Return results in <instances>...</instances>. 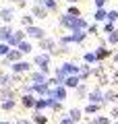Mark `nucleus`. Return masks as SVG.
I'll use <instances>...</instances> for the list:
<instances>
[{
  "label": "nucleus",
  "instance_id": "4be33fe9",
  "mask_svg": "<svg viewBox=\"0 0 118 124\" xmlns=\"http://www.w3.org/2000/svg\"><path fill=\"white\" fill-rule=\"evenodd\" d=\"M79 77L83 79V83H87L89 79H93V66H91V64L81 62V72H79Z\"/></svg>",
  "mask_w": 118,
  "mask_h": 124
},
{
  "label": "nucleus",
  "instance_id": "052dcab7",
  "mask_svg": "<svg viewBox=\"0 0 118 124\" xmlns=\"http://www.w3.org/2000/svg\"><path fill=\"white\" fill-rule=\"evenodd\" d=\"M112 124H118V120H114V122H112Z\"/></svg>",
  "mask_w": 118,
  "mask_h": 124
},
{
  "label": "nucleus",
  "instance_id": "f704fd0d",
  "mask_svg": "<svg viewBox=\"0 0 118 124\" xmlns=\"http://www.w3.org/2000/svg\"><path fill=\"white\" fill-rule=\"evenodd\" d=\"M106 72H108V70H106L104 62H100V64H95V66H93V79H95V81H97V79H101Z\"/></svg>",
  "mask_w": 118,
  "mask_h": 124
},
{
  "label": "nucleus",
  "instance_id": "9d476101",
  "mask_svg": "<svg viewBox=\"0 0 118 124\" xmlns=\"http://www.w3.org/2000/svg\"><path fill=\"white\" fill-rule=\"evenodd\" d=\"M68 91L70 89L64 87V85H56V87L50 89V97L58 99V101H66V99H68Z\"/></svg>",
  "mask_w": 118,
  "mask_h": 124
},
{
  "label": "nucleus",
  "instance_id": "bb28decb",
  "mask_svg": "<svg viewBox=\"0 0 118 124\" xmlns=\"http://www.w3.org/2000/svg\"><path fill=\"white\" fill-rule=\"evenodd\" d=\"M93 21L95 23H106L108 21V8H95L93 10Z\"/></svg>",
  "mask_w": 118,
  "mask_h": 124
},
{
  "label": "nucleus",
  "instance_id": "49530a36",
  "mask_svg": "<svg viewBox=\"0 0 118 124\" xmlns=\"http://www.w3.org/2000/svg\"><path fill=\"white\" fill-rule=\"evenodd\" d=\"M58 124H75V122L70 120V116H68V114H62L60 118H58Z\"/></svg>",
  "mask_w": 118,
  "mask_h": 124
},
{
  "label": "nucleus",
  "instance_id": "39448f33",
  "mask_svg": "<svg viewBox=\"0 0 118 124\" xmlns=\"http://www.w3.org/2000/svg\"><path fill=\"white\" fill-rule=\"evenodd\" d=\"M23 29L27 31V37H29L31 41H42V39H46L48 37V31H46V27H42V25H29V27H23Z\"/></svg>",
  "mask_w": 118,
  "mask_h": 124
},
{
  "label": "nucleus",
  "instance_id": "4d7b16f0",
  "mask_svg": "<svg viewBox=\"0 0 118 124\" xmlns=\"http://www.w3.org/2000/svg\"><path fill=\"white\" fill-rule=\"evenodd\" d=\"M87 124H97V118H95V116H93V118H89V120H87Z\"/></svg>",
  "mask_w": 118,
  "mask_h": 124
},
{
  "label": "nucleus",
  "instance_id": "8fccbe9b",
  "mask_svg": "<svg viewBox=\"0 0 118 124\" xmlns=\"http://www.w3.org/2000/svg\"><path fill=\"white\" fill-rule=\"evenodd\" d=\"M108 2H110V0H93V6H95V8H106Z\"/></svg>",
  "mask_w": 118,
  "mask_h": 124
},
{
  "label": "nucleus",
  "instance_id": "de8ad7c7",
  "mask_svg": "<svg viewBox=\"0 0 118 124\" xmlns=\"http://www.w3.org/2000/svg\"><path fill=\"white\" fill-rule=\"evenodd\" d=\"M110 77H112V85L118 87V68H112V70H110Z\"/></svg>",
  "mask_w": 118,
  "mask_h": 124
},
{
  "label": "nucleus",
  "instance_id": "f3484780",
  "mask_svg": "<svg viewBox=\"0 0 118 124\" xmlns=\"http://www.w3.org/2000/svg\"><path fill=\"white\" fill-rule=\"evenodd\" d=\"M15 33V27L13 25H4V23H0V41H6L8 44L10 37Z\"/></svg>",
  "mask_w": 118,
  "mask_h": 124
},
{
  "label": "nucleus",
  "instance_id": "423d86ee",
  "mask_svg": "<svg viewBox=\"0 0 118 124\" xmlns=\"http://www.w3.org/2000/svg\"><path fill=\"white\" fill-rule=\"evenodd\" d=\"M33 68H35L33 62H29L27 58H23V60L13 62V64H10V72H15V75H29Z\"/></svg>",
  "mask_w": 118,
  "mask_h": 124
},
{
  "label": "nucleus",
  "instance_id": "aec40b11",
  "mask_svg": "<svg viewBox=\"0 0 118 124\" xmlns=\"http://www.w3.org/2000/svg\"><path fill=\"white\" fill-rule=\"evenodd\" d=\"M50 85L48 83H33V93L37 95V97H48L50 95Z\"/></svg>",
  "mask_w": 118,
  "mask_h": 124
},
{
  "label": "nucleus",
  "instance_id": "412c9836",
  "mask_svg": "<svg viewBox=\"0 0 118 124\" xmlns=\"http://www.w3.org/2000/svg\"><path fill=\"white\" fill-rule=\"evenodd\" d=\"M19 106L17 97H8V99H0V110L2 112H15V108Z\"/></svg>",
  "mask_w": 118,
  "mask_h": 124
},
{
  "label": "nucleus",
  "instance_id": "f8f14e48",
  "mask_svg": "<svg viewBox=\"0 0 118 124\" xmlns=\"http://www.w3.org/2000/svg\"><path fill=\"white\" fill-rule=\"evenodd\" d=\"M25 39H29V37H27V31L23 29H15V33H13V37H10V48H19V44H21V41H25Z\"/></svg>",
  "mask_w": 118,
  "mask_h": 124
},
{
  "label": "nucleus",
  "instance_id": "f257e3e1",
  "mask_svg": "<svg viewBox=\"0 0 118 124\" xmlns=\"http://www.w3.org/2000/svg\"><path fill=\"white\" fill-rule=\"evenodd\" d=\"M91 25V23L87 21L85 17H73V15L68 13H60V17H58V27L64 31H87V27Z\"/></svg>",
  "mask_w": 118,
  "mask_h": 124
},
{
  "label": "nucleus",
  "instance_id": "4c0bfd02",
  "mask_svg": "<svg viewBox=\"0 0 118 124\" xmlns=\"http://www.w3.org/2000/svg\"><path fill=\"white\" fill-rule=\"evenodd\" d=\"M87 33H89V37H97V35H100V33H101V27H100V23H95V21H93L91 23V25H89L87 27Z\"/></svg>",
  "mask_w": 118,
  "mask_h": 124
},
{
  "label": "nucleus",
  "instance_id": "2f4dec72",
  "mask_svg": "<svg viewBox=\"0 0 118 124\" xmlns=\"http://www.w3.org/2000/svg\"><path fill=\"white\" fill-rule=\"evenodd\" d=\"M19 50L23 52V56H29V54L33 52V41H31V39L21 41V44H19Z\"/></svg>",
  "mask_w": 118,
  "mask_h": 124
},
{
  "label": "nucleus",
  "instance_id": "09e8293b",
  "mask_svg": "<svg viewBox=\"0 0 118 124\" xmlns=\"http://www.w3.org/2000/svg\"><path fill=\"white\" fill-rule=\"evenodd\" d=\"M15 124H33V120H31V118H25V116H19V118L15 120Z\"/></svg>",
  "mask_w": 118,
  "mask_h": 124
},
{
  "label": "nucleus",
  "instance_id": "f03ea898",
  "mask_svg": "<svg viewBox=\"0 0 118 124\" xmlns=\"http://www.w3.org/2000/svg\"><path fill=\"white\" fill-rule=\"evenodd\" d=\"M79 72H81V66H79L77 62H73V60H64V62H60V64L54 68V77H56L62 85H64V79H66V77L79 75Z\"/></svg>",
  "mask_w": 118,
  "mask_h": 124
},
{
  "label": "nucleus",
  "instance_id": "603ef678",
  "mask_svg": "<svg viewBox=\"0 0 118 124\" xmlns=\"http://www.w3.org/2000/svg\"><path fill=\"white\" fill-rule=\"evenodd\" d=\"M48 85H50V87H56V85H62V83H60V81H58L56 77L52 75V77H48Z\"/></svg>",
  "mask_w": 118,
  "mask_h": 124
},
{
  "label": "nucleus",
  "instance_id": "864d4df0",
  "mask_svg": "<svg viewBox=\"0 0 118 124\" xmlns=\"http://www.w3.org/2000/svg\"><path fill=\"white\" fill-rule=\"evenodd\" d=\"M10 64H13V62H10L8 58H0V66H6V68H10Z\"/></svg>",
  "mask_w": 118,
  "mask_h": 124
},
{
  "label": "nucleus",
  "instance_id": "13d9d810",
  "mask_svg": "<svg viewBox=\"0 0 118 124\" xmlns=\"http://www.w3.org/2000/svg\"><path fill=\"white\" fill-rule=\"evenodd\" d=\"M0 124H15V122H10V120H0Z\"/></svg>",
  "mask_w": 118,
  "mask_h": 124
},
{
  "label": "nucleus",
  "instance_id": "6ab92c4d",
  "mask_svg": "<svg viewBox=\"0 0 118 124\" xmlns=\"http://www.w3.org/2000/svg\"><path fill=\"white\" fill-rule=\"evenodd\" d=\"M81 62H85V64H91V66L100 64V60H97V54H95V50H85V52H83V56H81Z\"/></svg>",
  "mask_w": 118,
  "mask_h": 124
},
{
  "label": "nucleus",
  "instance_id": "3c124183",
  "mask_svg": "<svg viewBox=\"0 0 118 124\" xmlns=\"http://www.w3.org/2000/svg\"><path fill=\"white\" fill-rule=\"evenodd\" d=\"M108 116H110V118H112V120H118V106H112V108H110Z\"/></svg>",
  "mask_w": 118,
  "mask_h": 124
},
{
  "label": "nucleus",
  "instance_id": "6e6d98bb",
  "mask_svg": "<svg viewBox=\"0 0 118 124\" xmlns=\"http://www.w3.org/2000/svg\"><path fill=\"white\" fill-rule=\"evenodd\" d=\"M66 4H79V2H81V0H64Z\"/></svg>",
  "mask_w": 118,
  "mask_h": 124
},
{
  "label": "nucleus",
  "instance_id": "b1692460",
  "mask_svg": "<svg viewBox=\"0 0 118 124\" xmlns=\"http://www.w3.org/2000/svg\"><path fill=\"white\" fill-rule=\"evenodd\" d=\"M81 83H83V79H81L79 75H70V77H66V79H64V87H68L70 91H73V89H77Z\"/></svg>",
  "mask_w": 118,
  "mask_h": 124
},
{
  "label": "nucleus",
  "instance_id": "393cba45",
  "mask_svg": "<svg viewBox=\"0 0 118 124\" xmlns=\"http://www.w3.org/2000/svg\"><path fill=\"white\" fill-rule=\"evenodd\" d=\"M48 99V108H50V112H54V114H58V112H62L64 110V101H58V99H54V97H46Z\"/></svg>",
  "mask_w": 118,
  "mask_h": 124
},
{
  "label": "nucleus",
  "instance_id": "5fc2aeb1",
  "mask_svg": "<svg viewBox=\"0 0 118 124\" xmlns=\"http://www.w3.org/2000/svg\"><path fill=\"white\" fill-rule=\"evenodd\" d=\"M112 62H114V64H118V52L112 54Z\"/></svg>",
  "mask_w": 118,
  "mask_h": 124
},
{
  "label": "nucleus",
  "instance_id": "58836bf2",
  "mask_svg": "<svg viewBox=\"0 0 118 124\" xmlns=\"http://www.w3.org/2000/svg\"><path fill=\"white\" fill-rule=\"evenodd\" d=\"M64 13L73 15V17H83V13H81V6H79V4H68Z\"/></svg>",
  "mask_w": 118,
  "mask_h": 124
},
{
  "label": "nucleus",
  "instance_id": "cd10ccee",
  "mask_svg": "<svg viewBox=\"0 0 118 124\" xmlns=\"http://www.w3.org/2000/svg\"><path fill=\"white\" fill-rule=\"evenodd\" d=\"M2 87H15L13 85V72H0V89Z\"/></svg>",
  "mask_w": 118,
  "mask_h": 124
},
{
  "label": "nucleus",
  "instance_id": "0eeeda50",
  "mask_svg": "<svg viewBox=\"0 0 118 124\" xmlns=\"http://www.w3.org/2000/svg\"><path fill=\"white\" fill-rule=\"evenodd\" d=\"M35 103H37V95L35 93H21V97H19V106L23 110H35Z\"/></svg>",
  "mask_w": 118,
  "mask_h": 124
},
{
  "label": "nucleus",
  "instance_id": "5701e85b",
  "mask_svg": "<svg viewBox=\"0 0 118 124\" xmlns=\"http://www.w3.org/2000/svg\"><path fill=\"white\" fill-rule=\"evenodd\" d=\"M66 114L70 116V120H73L75 124H79L81 122V118H83V108H79V106H75V108H68V112H66Z\"/></svg>",
  "mask_w": 118,
  "mask_h": 124
},
{
  "label": "nucleus",
  "instance_id": "c756f323",
  "mask_svg": "<svg viewBox=\"0 0 118 124\" xmlns=\"http://www.w3.org/2000/svg\"><path fill=\"white\" fill-rule=\"evenodd\" d=\"M39 4H44L50 13H58V10H60V2H58V0H42Z\"/></svg>",
  "mask_w": 118,
  "mask_h": 124
},
{
  "label": "nucleus",
  "instance_id": "2eb2a0df",
  "mask_svg": "<svg viewBox=\"0 0 118 124\" xmlns=\"http://www.w3.org/2000/svg\"><path fill=\"white\" fill-rule=\"evenodd\" d=\"M95 54H97V60L100 62H106V60H112V48L110 46H97L95 48Z\"/></svg>",
  "mask_w": 118,
  "mask_h": 124
},
{
  "label": "nucleus",
  "instance_id": "a211bd4d",
  "mask_svg": "<svg viewBox=\"0 0 118 124\" xmlns=\"http://www.w3.org/2000/svg\"><path fill=\"white\" fill-rule=\"evenodd\" d=\"M89 91H91V87H89L87 83H81L77 89H73V93H75V99H85V101H87V95H89Z\"/></svg>",
  "mask_w": 118,
  "mask_h": 124
},
{
  "label": "nucleus",
  "instance_id": "473e14b6",
  "mask_svg": "<svg viewBox=\"0 0 118 124\" xmlns=\"http://www.w3.org/2000/svg\"><path fill=\"white\" fill-rule=\"evenodd\" d=\"M8 97H17L15 87H2L0 89V99H8Z\"/></svg>",
  "mask_w": 118,
  "mask_h": 124
},
{
  "label": "nucleus",
  "instance_id": "680f3d73",
  "mask_svg": "<svg viewBox=\"0 0 118 124\" xmlns=\"http://www.w3.org/2000/svg\"><path fill=\"white\" fill-rule=\"evenodd\" d=\"M116 106H118V103H116Z\"/></svg>",
  "mask_w": 118,
  "mask_h": 124
},
{
  "label": "nucleus",
  "instance_id": "7c9ffc66",
  "mask_svg": "<svg viewBox=\"0 0 118 124\" xmlns=\"http://www.w3.org/2000/svg\"><path fill=\"white\" fill-rule=\"evenodd\" d=\"M31 120H33V124H48L46 112H33V114H31Z\"/></svg>",
  "mask_w": 118,
  "mask_h": 124
},
{
  "label": "nucleus",
  "instance_id": "e433bc0d",
  "mask_svg": "<svg viewBox=\"0 0 118 124\" xmlns=\"http://www.w3.org/2000/svg\"><path fill=\"white\" fill-rule=\"evenodd\" d=\"M116 29H118V25H116V23H110V21L101 23V33H106V35H108V33H114Z\"/></svg>",
  "mask_w": 118,
  "mask_h": 124
},
{
  "label": "nucleus",
  "instance_id": "ddd939ff",
  "mask_svg": "<svg viewBox=\"0 0 118 124\" xmlns=\"http://www.w3.org/2000/svg\"><path fill=\"white\" fill-rule=\"evenodd\" d=\"M58 48V39H54V37H46V39H42L39 41V50H42V52H48V54H52L54 50Z\"/></svg>",
  "mask_w": 118,
  "mask_h": 124
},
{
  "label": "nucleus",
  "instance_id": "c9c22d12",
  "mask_svg": "<svg viewBox=\"0 0 118 124\" xmlns=\"http://www.w3.org/2000/svg\"><path fill=\"white\" fill-rule=\"evenodd\" d=\"M48 99L46 97H37V103H35V110L33 112H48Z\"/></svg>",
  "mask_w": 118,
  "mask_h": 124
},
{
  "label": "nucleus",
  "instance_id": "bf43d9fd",
  "mask_svg": "<svg viewBox=\"0 0 118 124\" xmlns=\"http://www.w3.org/2000/svg\"><path fill=\"white\" fill-rule=\"evenodd\" d=\"M27 2H42V0H27Z\"/></svg>",
  "mask_w": 118,
  "mask_h": 124
},
{
  "label": "nucleus",
  "instance_id": "79ce46f5",
  "mask_svg": "<svg viewBox=\"0 0 118 124\" xmlns=\"http://www.w3.org/2000/svg\"><path fill=\"white\" fill-rule=\"evenodd\" d=\"M58 46H73L70 33H64V35H60V37H58Z\"/></svg>",
  "mask_w": 118,
  "mask_h": 124
},
{
  "label": "nucleus",
  "instance_id": "6e6552de",
  "mask_svg": "<svg viewBox=\"0 0 118 124\" xmlns=\"http://www.w3.org/2000/svg\"><path fill=\"white\" fill-rule=\"evenodd\" d=\"M29 13L33 15V17L37 19V21H46V19H48V15H50V10L46 8L44 4H39V2H31Z\"/></svg>",
  "mask_w": 118,
  "mask_h": 124
},
{
  "label": "nucleus",
  "instance_id": "a19ab883",
  "mask_svg": "<svg viewBox=\"0 0 118 124\" xmlns=\"http://www.w3.org/2000/svg\"><path fill=\"white\" fill-rule=\"evenodd\" d=\"M10 50H13V48H10V44H6V41H0V58H6Z\"/></svg>",
  "mask_w": 118,
  "mask_h": 124
},
{
  "label": "nucleus",
  "instance_id": "4468645a",
  "mask_svg": "<svg viewBox=\"0 0 118 124\" xmlns=\"http://www.w3.org/2000/svg\"><path fill=\"white\" fill-rule=\"evenodd\" d=\"M27 81H29V83H48V75L42 72L39 68H33V70L27 75Z\"/></svg>",
  "mask_w": 118,
  "mask_h": 124
},
{
  "label": "nucleus",
  "instance_id": "dca6fc26",
  "mask_svg": "<svg viewBox=\"0 0 118 124\" xmlns=\"http://www.w3.org/2000/svg\"><path fill=\"white\" fill-rule=\"evenodd\" d=\"M89 33L87 31H70V39H73V46H83L87 41Z\"/></svg>",
  "mask_w": 118,
  "mask_h": 124
},
{
  "label": "nucleus",
  "instance_id": "a18cd8bd",
  "mask_svg": "<svg viewBox=\"0 0 118 124\" xmlns=\"http://www.w3.org/2000/svg\"><path fill=\"white\" fill-rule=\"evenodd\" d=\"M73 50H70V46H58V56H66V54H70Z\"/></svg>",
  "mask_w": 118,
  "mask_h": 124
},
{
  "label": "nucleus",
  "instance_id": "ea45409f",
  "mask_svg": "<svg viewBox=\"0 0 118 124\" xmlns=\"http://www.w3.org/2000/svg\"><path fill=\"white\" fill-rule=\"evenodd\" d=\"M106 41H108L110 48H116L118 46V29L114 31V33H108V35H106Z\"/></svg>",
  "mask_w": 118,
  "mask_h": 124
},
{
  "label": "nucleus",
  "instance_id": "20e7f679",
  "mask_svg": "<svg viewBox=\"0 0 118 124\" xmlns=\"http://www.w3.org/2000/svg\"><path fill=\"white\" fill-rule=\"evenodd\" d=\"M17 6L15 4H2L0 6V23H4V25H13L17 21Z\"/></svg>",
  "mask_w": 118,
  "mask_h": 124
},
{
  "label": "nucleus",
  "instance_id": "c03bdc74",
  "mask_svg": "<svg viewBox=\"0 0 118 124\" xmlns=\"http://www.w3.org/2000/svg\"><path fill=\"white\" fill-rule=\"evenodd\" d=\"M108 21L118 25V8H110V10H108Z\"/></svg>",
  "mask_w": 118,
  "mask_h": 124
},
{
  "label": "nucleus",
  "instance_id": "1a4fd4ad",
  "mask_svg": "<svg viewBox=\"0 0 118 124\" xmlns=\"http://www.w3.org/2000/svg\"><path fill=\"white\" fill-rule=\"evenodd\" d=\"M87 101L89 103H101V106H106L104 103V87H100V85L91 87V91H89V95H87Z\"/></svg>",
  "mask_w": 118,
  "mask_h": 124
},
{
  "label": "nucleus",
  "instance_id": "7ed1b4c3",
  "mask_svg": "<svg viewBox=\"0 0 118 124\" xmlns=\"http://www.w3.org/2000/svg\"><path fill=\"white\" fill-rule=\"evenodd\" d=\"M31 62H33L35 68H39V70L46 72L48 77L52 75V56H50L48 52H37V54H33Z\"/></svg>",
  "mask_w": 118,
  "mask_h": 124
},
{
  "label": "nucleus",
  "instance_id": "72a5a7b5",
  "mask_svg": "<svg viewBox=\"0 0 118 124\" xmlns=\"http://www.w3.org/2000/svg\"><path fill=\"white\" fill-rule=\"evenodd\" d=\"M6 58H8L10 62H19V60H23L25 56H23V52H21L19 48H13V50L8 52V56H6Z\"/></svg>",
  "mask_w": 118,
  "mask_h": 124
},
{
  "label": "nucleus",
  "instance_id": "c85d7f7f",
  "mask_svg": "<svg viewBox=\"0 0 118 124\" xmlns=\"http://www.w3.org/2000/svg\"><path fill=\"white\" fill-rule=\"evenodd\" d=\"M35 21H37V19H35L31 13H25V15H21V17H19V23H21V27H29V25H35Z\"/></svg>",
  "mask_w": 118,
  "mask_h": 124
},
{
  "label": "nucleus",
  "instance_id": "a878e982",
  "mask_svg": "<svg viewBox=\"0 0 118 124\" xmlns=\"http://www.w3.org/2000/svg\"><path fill=\"white\" fill-rule=\"evenodd\" d=\"M101 108H104L101 103H89L87 101V106L83 108V112H85V116H91V118H93V116H97L101 112Z\"/></svg>",
  "mask_w": 118,
  "mask_h": 124
},
{
  "label": "nucleus",
  "instance_id": "37998d69",
  "mask_svg": "<svg viewBox=\"0 0 118 124\" xmlns=\"http://www.w3.org/2000/svg\"><path fill=\"white\" fill-rule=\"evenodd\" d=\"M95 118H97V124H112V122H114L108 114H97Z\"/></svg>",
  "mask_w": 118,
  "mask_h": 124
},
{
  "label": "nucleus",
  "instance_id": "9b49d317",
  "mask_svg": "<svg viewBox=\"0 0 118 124\" xmlns=\"http://www.w3.org/2000/svg\"><path fill=\"white\" fill-rule=\"evenodd\" d=\"M104 103L106 106H108V103L116 106L118 103V89L116 87H106L104 89Z\"/></svg>",
  "mask_w": 118,
  "mask_h": 124
}]
</instances>
